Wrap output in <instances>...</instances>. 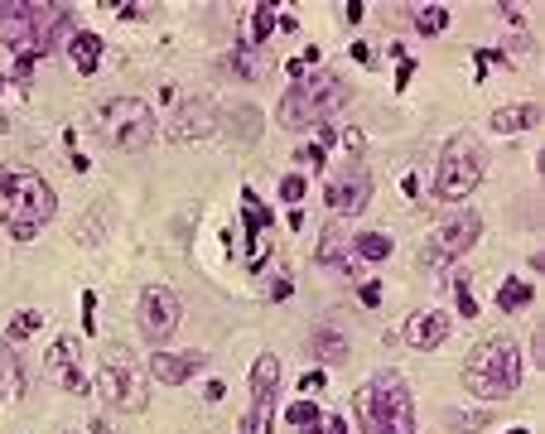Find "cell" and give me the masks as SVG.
I'll return each instance as SVG.
<instances>
[{"mask_svg": "<svg viewBox=\"0 0 545 434\" xmlns=\"http://www.w3.org/2000/svg\"><path fill=\"white\" fill-rule=\"evenodd\" d=\"M0 391H5V401L25 396V367H20V357L10 348V338L0 343Z\"/></svg>", "mask_w": 545, "mask_h": 434, "instance_id": "ffe728a7", "label": "cell"}, {"mask_svg": "<svg viewBox=\"0 0 545 434\" xmlns=\"http://www.w3.org/2000/svg\"><path fill=\"white\" fill-rule=\"evenodd\" d=\"M203 367H208V353H160L155 348V353L145 357V372H150V381H160V386H184Z\"/></svg>", "mask_w": 545, "mask_h": 434, "instance_id": "2e32d148", "label": "cell"}, {"mask_svg": "<svg viewBox=\"0 0 545 434\" xmlns=\"http://www.w3.org/2000/svg\"><path fill=\"white\" fill-rule=\"evenodd\" d=\"M454 299H459L464 319H478V299H473V280H468V271L454 275Z\"/></svg>", "mask_w": 545, "mask_h": 434, "instance_id": "f546056e", "label": "cell"}, {"mask_svg": "<svg viewBox=\"0 0 545 434\" xmlns=\"http://www.w3.org/2000/svg\"><path fill=\"white\" fill-rule=\"evenodd\" d=\"M353 415L362 434H415V396L401 372H377L353 396Z\"/></svg>", "mask_w": 545, "mask_h": 434, "instance_id": "3957f363", "label": "cell"}, {"mask_svg": "<svg viewBox=\"0 0 545 434\" xmlns=\"http://www.w3.org/2000/svg\"><path fill=\"white\" fill-rule=\"evenodd\" d=\"M92 314H97V295L87 290V295H82V328H87V333H97V319H92Z\"/></svg>", "mask_w": 545, "mask_h": 434, "instance_id": "8d00e7d4", "label": "cell"}, {"mask_svg": "<svg viewBox=\"0 0 545 434\" xmlns=\"http://www.w3.org/2000/svg\"><path fill=\"white\" fill-rule=\"evenodd\" d=\"M68 58H73V68H78L82 78H92V73L102 68V39H97L92 29L68 34Z\"/></svg>", "mask_w": 545, "mask_h": 434, "instance_id": "ac0fdd59", "label": "cell"}, {"mask_svg": "<svg viewBox=\"0 0 545 434\" xmlns=\"http://www.w3.org/2000/svg\"><path fill=\"white\" fill-rule=\"evenodd\" d=\"M507 434H531V430H521V425H517V430H507Z\"/></svg>", "mask_w": 545, "mask_h": 434, "instance_id": "bcb514c9", "label": "cell"}, {"mask_svg": "<svg viewBox=\"0 0 545 434\" xmlns=\"http://www.w3.org/2000/svg\"><path fill=\"white\" fill-rule=\"evenodd\" d=\"M285 420H290L295 430H314V425H319V410H314V401H295V406L285 410Z\"/></svg>", "mask_w": 545, "mask_h": 434, "instance_id": "4dcf8cb0", "label": "cell"}, {"mask_svg": "<svg viewBox=\"0 0 545 434\" xmlns=\"http://www.w3.org/2000/svg\"><path fill=\"white\" fill-rule=\"evenodd\" d=\"M531 299H536V285H531V280H502V285H497V309H502V314H517Z\"/></svg>", "mask_w": 545, "mask_h": 434, "instance_id": "7402d4cb", "label": "cell"}, {"mask_svg": "<svg viewBox=\"0 0 545 434\" xmlns=\"http://www.w3.org/2000/svg\"><path fill=\"white\" fill-rule=\"evenodd\" d=\"M213 131H218V111L193 97V102H184V107L169 116V131H164V136L179 140V145H189V140H208Z\"/></svg>", "mask_w": 545, "mask_h": 434, "instance_id": "9a60e30c", "label": "cell"}, {"mask_svg": "<svg viewBox=\"0 0 545 434\" xmlns=\"http://www.w3.org/2000/svg\"><path fill=\"white\" fill-rule=\"evenodd\" d=\"M242 222H246V266L261 271L266 266V232L275 227V217L251 189H242Z\"/></svg>", "mask_w": 545, "mask_h": 434, "instance_id": "5bb4252c", "label": "cell"}, {"mask_svg": "<svg viewBox=\"0 0 545 434\" xmlns=\"http://www.w3.org/2000/svg\"><path fill=\"white\" fill-rule=\"evenodd\" d=\"M309 353L319 357V362H343L348 357V333H338L333 324H319L309 333Z\"/></svg>", "mask_w": 545, "mask_h": 434, "instance_id": "d6986e66", "label": "cell"}, {"mask_svg": "<svg viewBox=\"0 0 545 434\" xmlns=\"http://www.w3.org/2000/svg\"><path fill=\"white\" fill-rule=\"evenodd\" d=\"M357 299H362L367 309H377V304H382V280H357Z\"/></svg>", "mask_w": 545, "mask_h": 434, "instance_id": "1f68e13d", "label": "cell"}, {"mask_svg": "<svg viewBox=\"0 0 545 434\" xmlns=\"http://www.w3.org/2000/svg\"><path fill=\"white\" fill-rule=\"evenodd\" d=\"M97 121H102V140L111 150H145L155 140V111L140 97H111Z\"/></svg>", "mask_w": 545, "mask_h": 434, "instance_id": "ba28073f", "label": "cell"}, {"mask_svg": "<svg viewBox=\"0 0 545 434\" xmlns=\"http://www.w3.org/2000/svg\"><path fill=\"white\" fill-rule=\"evenodd\" d=\"M227 126H232V136L237 140H261V111L256 107H237L227 116Z\"/></svg>", "mask_w": 545, "mask_h": 434, "instance_id": "484cf974", "label": "cell"}, {"mask_svg": "<svg viewBox=\"0 0 545 434\" xmlns=\"http://www.w3.org/2000/svg\"><path fill=\"white\" fill-rule=\"evenodd\" d=\"M39 324H44V314H39V309H15L5 333H10V343H20V338H29V333H39Z\"/></svg>", "mask_w": 545, "mask_h": 434, "instance_id": "4316f807", "label": "cell"}, {"mask_svg": "<svg viewBox=\"0 0 545 434\" xmlns=\"http://www.w3.org/2000/svg\"><path fill=\"white\" fill-rule=\"evenodd\" d=\"M444 25H449V10H444V5H420V10H415V29H420V34H439Z\"/></svg>", "mask_w": 545, "mask_h": 434, "instance_id": "f1b7e54d", "label": "cell"}, {"mask_svg": "<svg viewBox=\"0 0 545 434\" xmlns=\"http://www.w3.org/2000/svg\"><path fill=\"white\" fill-rule=\"evenodd\" d=\"M488 410H478V415H449V425H459V430H488Z\"/></svg>", "mask_w": 545, "mask_h": 434, "instance_id": "d6a6232c", "label": "cell"}, {"mask_svg": "<svg viewBox=\"0 0 545 434\" xmlns=\"http://www.w3.org/2000/svg\"><path fill=\"white\" fill-rule=\"evenodd\" d=\"M410 73H415V58H401V68H396V87H406Z\"/></svg>", "mask_w": 545, "mask_h": 434, "instance_id": "ab89813d", "label": "cell"}, {"mask_svg": "<svg viewBox=\"0 0 545 434\" xmlns=\"http://www.w3.org/2000/svg\"><path fill=\"white\" fill-rule=\"evenodd\" d=\"M78 357H82L78 338H58L54 348L44 353V377L54 381V386H63L68 396H82V391H87V377H82Z\"/></svg>", "mask_w": 545, "mask_h": 434, "instance_id": "4fadbf2b", "label": "cell"}, {"mask_svg": "<svg viewBox=\"0 0 545 434\" xmlns=\"http://www.w3.org/2000/svg\"><path fill=\"white\" fill-rule=\"evenodd\" d=\"M271 299H290V280H285V275H275V285H271Z\"/></svg>", "mask_w": 545, "mask_h": 434, "instance_id": "b9f144b4", "label": "cell"}, {"mask_svg": "<svg viewBox=\"0 0 545 434\" xmlns=\"http://www.w3.org/2000/svg\"><path fill=\"white\" fill-rule=\"evenodd\" d=\"M68 25H73L68 5H54V0H0V44L5 49L44 58L68 34Z\"/></svg>", "mask_w": 545, "mask_h": 434, "instance_id": "7a4b0ae2", "label": "cell"}, {"mask_svg": "<svg viewBox=\"0 0 545 434\" xmlns=\"http://www.w3.org/2000/svg\"><path fill=\"white\" fill-rule=\"evenodd\" d=\"M280 25L275 20V5L271 0H261V5H251V49H261L266 39H271V29Z\"/></svg>", "mask_w": 545, "mask_h": 434, "instance_id": "d4e9b609", "label": "cell"}, {"mask_svg": "<svg viewBox=\"0 0 545 434\" xmlns=\"http://www.w3.org/2000/svg\"><path fill=\"white\" fill-rule=\"evenodd\" d=\"M140 333H145V343L150 348H164L174 333H179V319H184V309H179V299L169 295L164 285H150V290H140Z\"/></svg>", "mask_w": 545, "mask_h": 434, "instance_id": "30bf717a", "label": "cell"}, {"mask_svg": "<svg viewBox=\"0 0 545 434\" xmlns=\"http://www.w3.org/2000/svg\"><path fill=\"white\" fill-rule=\"evenodd\" d=\"M531 353H536V362L545 367V328H536V338H531Z\"/></svg>", "mask_w": 545, "mask_h": 434, "instance_id": "60d3db41", "label": "cell"}, {"mask_svg": "<svg viewBox=\"0 0 545 434\" xmlns=\"http://www.w3.org/2000/svg\"><path fill=\"white\" fill-rule=\"evenodd\" d=\"M256 54H261V49H251V44H246V49H232V58H227V63H232V68H237L246 82H256L261 73H266V63H261Z\"/></svg>", "mask_w": 545, "mask_h": 434, "instance_id": "83f0119b", "label": "cell"}, {"mask_svg": "<svg viewBox=\"0 0 545 434\" xmlns=\"http://www.w3.org/2000/svg\"><path fill=\"white\" fill-rule=\"evenodd\" d=\"M275 386H280V357H256L251 367V410L242 415V434H271Z\"/></svg>", "mask_w": 545, "mask_h": 434, "instance_id": "8fae6325", "label": "cell"}, {"mask_svg": "<svg viewBox=\"0 0 545 434\" xmlns=\"http://www.w3.org/2000/svg\"><path fill=\"white\" fill-rule=\"evenodd\" d=\"M97 396L107 401L111 410L121 415H140L150 406V372L126 343H107L102 348V362H97Z\"/></svg>", "mask_w": 545, "mask_h": 434, "instance_id": "8992f818", "label": "cell"}, {"mask_svg": "<svg viewBox=\"0 0 545 434\" xmlns=\"http://www.w3.org/2000/svg\"><path fill=\"white\" fill-rule=\"evenodd\" d=\"M353 102V87L338 78V73H314V78H300L275 107V121L285 131H309V126H324L328 116Z\"/></svg>", "mask_w": 545, "mask_h": 434, "instance_id": "277c9868", "label": "cell"}, {"mask_svg": "<svg viewBox=\"0 0 545 434\" xmlns=\"http://www.w3.org/2000/svg\"><path fill=\"white\" fill-rule=\"evenodd\" d=\"M488 174V150L473 131H459V136L444 140L439 150V169H435V198L439 203H464L468 193L483 184Z\"/></svg>", "mask_w": 545, "mask_h": 434, "instance_id": "52a82bcc", "label": "cell"}, {"mask_svg": "<svg viewBox=\"0 0 545 434\" xmlns=\"http://www.w3.org/2000/svg\"><path fill=\"white\" fill-rule=\"evenodd\" d=\"M5 131H10V121H5V111H0V136H5Z\"/></svg>", "mask_w": 545, "mask_h": 434, "instance_id": "f6af8a7d", "label": "cell"}, {"mask_svg": "<svg viewBox=\"0 0 545 434\" xmlns=\"http://www.w3.org/2000/svg\"><path fill=\"white\" fill-rule=\"evenodd\" d=\"M107 10H116V15H126V20H140L150 5H140V0H116V5H107Z\"/></svg>", "mask_w": 545, "mask_h": 434, "instance_id": "e575fe53", "label": "cell"}, {"mask_svg": "<svg viewBox=\"0 0 545 434\" xmlns=\"http://www.w3.org/2000/svg\"><path fill=\"white\" fill-rule=\"evenodd\" d=\"M309 434H348V420H343V415H328V420H319Z\"/></svg>", "mask_w": 545, "mask_h": 434, "instance_id": "d590c367", "label": "cell"}, {"mask_svg": "<svg viewBox=\"0 0 545 434\" xmlns=\"http://www.w3.org/2000/svg\"><path fill=\"white\" fill-rule=\"evenodd\" d=\"M348 251L362 256V261H386V256L396 251V242H391L386 232H357L353 242H348Z\"/></svg>", "mask_w": 545, "mask_h": 434, "instance_id": "603a6c76", "label": "cell"}, {"mask_svg": "<svg viewBox=\"0 0 545 434\" xmlns=\"http://www.w3.org/2000/svg\"><path fill=\"white\" fill-rule=\"evenodd\" d=\"M449 314H439V309H420V314H410L406 319V343L410 348H420V353H430L439 348L444 338H449Z\"/></svg>", "mask_w": 545, "mask_h": 434, "instance_id": "e0dca14e", "label": "cell"}, {"mask_svg": "<svg viewBox=\"0 0 545 434\" xmlns=\"http://www.w3.org/2000/svg\"><path fill=\"white\" fill-rule=\"evenodd\" d=\"M300 386H304V391H319V386H324V372H304Z\"/></svg>", "mask_w": 545, "mask_h": 434, "instance_id": "7bdbcfd3", "label": "cell"}, {"mask_svg": "<svg viewBox=\"0 0 545 434\" xmlns=\"http://www.w3.org/2000/svg\"><path fill=\"white\" fill-rule=\"evenodd\" d=\"M280 198H285V203H300L304 198V174H290V179L280 184Z\"/></svg>", "mask_w": 545, "mask_h": 434, "instance_id": "836d02e7", "label": "cell"}, {"mask_svg": "<svg viewBox=\"0 0 545 434\" xmlns=\"http://www.w3.org/2000/svg\"><path fill=\"white\" fill-rule=\"evenodd\" d=\"M300 164H309V169H324V145H304Z\"/></svg>", "mask_w": 545, "mask_h": 434, "instance_id": "f35d334b", "label": "cell"}, {"mask_svg": "<svg viewBox=\"0 0 545 434\" xmlns=\"http://www.w3.org/2000/svg\"><path fill=\"white\" fill-rule=\"evenodd\" d=\"M0 401H5V391H0Z\"/></svg>", "mask_w": 545, "mask_h": 434, "instance_id": "c3c4849f", "label": "cell"}, {"mask_svg": "<svg viewBox=\"0 0 545 434\" xmlns=\"http://www.w3.org/2000/svg\"><path fill=\"white\" fill-rule=\"evenodd\" d=\"M324 266H333V261H348V237H343V227L338 222H328L324 227V242H319V251H314Z\"/></svg>", "mask_w": 545, "mask_h": 434, "instance_id": "cb8c5ba5", "label": "cell"}, {"mask_svg": "<svg viewBox=\"0 0 545 434\" xmlns=\"http://www.w3.org/2000/svg\"><path fill=\"white\" fill-rule=\"evenodd\" d=\"M464 386L478 401H507L521 386V353L512 338H483L464 362Z\"/></svg>", "mask_w": 545, "mask_h": 434, "instance_id": "5b68a950", "label": "cell"}, {"mask_svg": "<svg viewBox=\"0 0 545 434\" xmlns=\"http://www.w3.org/2000/svg\"><path fill=\"white\" fill-rule=\"evenodd\" d=\"M324 203H328V213H348V217H357L367 203H372V174L362 169V164H343L333 179L324 184Z\"/></svg>", "mask_w": 545, "mask_h": 434, "instance_id": "7c38bea8", "label": "cell"}, {"mask_svg": "<svg viewBox=\"0 0 545 434\" xmlns=\"http://www.w3.org/2000/svg\"><path fill=\"white\" fill-rule=\"evenodd\" d=\"M34 63H39L34 54H20V58H15V73H10V78H15V82H29V78H34Z\"/></svg>", "mask_w": 545, "mask_h": 434, "instance_id": "74e56055", "label": "cell"}, {"mask_svg": "<svg viewBox=\"0 0 545 434\" xmlns=\"http://www.w3.org/2000/svg\"><path fill=\"white\" fill-rule=\"evenodd\" d=\"M5 82H10V78H5V73H0V87H5Z\"/></svg>", "mask_w": 545, "mask_h": 434, "instance_id": "7dc6e473", "label": "cell"}, {"mask_svg": "<svg viewBox=\"0 0 545 434\" xmlns=\"http://www.w3.org/2000/svg\"><path fill=\"white\" fill-rule=\"evenodd\" d=\"M87 434H111V430H107V420H92V430H87Z\"/></svg>", "mask_w": 545, "mask_h": 434, "instance_id": "ee69618b", "label": "cell"}, {"mask_svg": "<svg viewBox=\"0 0 545 434\" xmlns=\"http://www.w3.org/2000/svg\"><path fill=\"white\" fill-rule=\"evenodd\" d=\"M478 237H483V217L478 213L454 217L449 227H439L435 237L420 246V266H425V271H449L454 261H464L468 251L478 246Z\"/></svg>", "mask_w": 545, "mask_h": 434, "instance_id": "9c48e42d", "label": "cell"}, {"mask_svg": "<svg viewBox=\"0 0 545 434\" xmlns=\"http://www.w3.org/2000/svg\"><path fill=\"white\" fill-rule=\"evenodd\" d=\"M541 121V107H497L492 111V131H502V136H517V131H526V126H536Z\"/></svg>", "mask_w": 545, "mask_h": 434, "instance_id": "44dd1931", "label": "cell"}, {"mask_svg": "<svg viewBox=\"0 0 545 434\" xmlns=\"http://www.w3.org/2000/svg\"><path fill=\"white\" fill-rule=\"evenodd\" d=\"M58 213V193L44 174L20 169V164H0V227L15 242H34Z\"/></svg>", "mask_w": 545, "mask_h": 434, "instance_id": "6da1fadb", "label": "cell"}]
</instances>
